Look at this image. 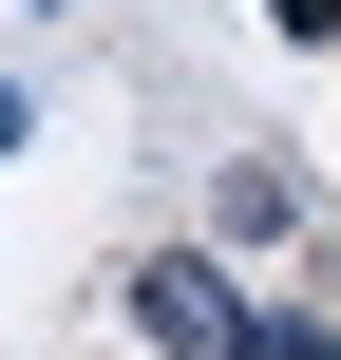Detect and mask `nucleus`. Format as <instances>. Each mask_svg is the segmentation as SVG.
<instances>
[{"label":"nucleus","mask_w":341,"mask_h":360,"mask_svg":"<svg viewBox=\"0 0 341 360\" xmlns=\"http://www.w3.org/2000/svg\"><path fill=\"white\" fill-rule=\"evenodd\" d=\"M133 342H152V360H228V342H247V285L171 247V266H133Z\"/></svg>","instance_id":"obj_1"},{"label":"nucleus","mask_w":341,"mask_h":360,"mask_svg":"<svg viewBox=\"0 0 341 360\" xmlns=\"http://www.w3.org/2000/svg\"><path fill=\"white\" fill-rule=\"evenodd\" d=\"M228 360H341V323H323V304H247V342H228Z\"/></svg>","instance_id":"obj_2"},{"label":"nucleus","mask_w":341,"mask_h":360,"mask_svg":"<svg viewBox=\"0 0 341 360\" xmlns=\"http://www.w3.org/2000/svg\"><path fill=\"white\" fill-rule=\"evenodd\" d=\"M0 152H38V95H19V76H0Z\"/></svg>","instance_id":"obj_3"},{"label":"nucleus","mask_w":341,"mask_h":360,"mask_svg":"<svg viewBox=\"0 0 341 360\" xmlns=\"http://www.w3.org/2000/svg\"><path fill=\"white\" fill-rule=\"evenodd\" d=\"M266 19H285V38H341V0H266Z\"/></svg>","instance_id":"obj_4"}]
</instances>
